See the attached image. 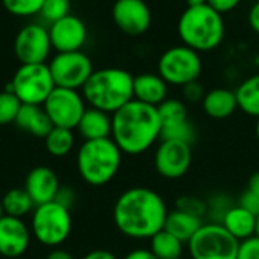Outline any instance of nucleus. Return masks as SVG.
<instances>
[{"mask_svg": "<svg viewBox=\"0 0 259 259\" xmlns=\"http://www.w3.org/2000/svg\"><path fill=\"white\" fill-rule=\"evenodd\" d=\"M5 215V209H3V203H2V199H0V219Z\"/></svg>", "mask_w": 259, "mask_h": 259, "instance_id": "de8ad7c7", "label": "nucleus"}, {"mask_svg": "<svg viewBox=\"0 0 259 259\" xmlns=\"http://www.w3.org/2000/svg\"><path fill=\"white\" fill-rule=\"evenodd\" d=\"M123 153L112 138L83 141L76 155L80 178L93 187L109 184L118 173Z\"/></svg>", "mask_w": 259, "mask_h": 259, "instance_id": "39448f33", "label": "nucleus"}, {"mask_svg": "<svg viewBox=\"0 0 259 259\" xmlns=\"http://www.w3.org/2000/svg\"><path fill=\"white\" fill-rule=\"evenodd\" d=\"M55 202H58L59 205H62V206H65L67 209L71 211V208H73V205L76 202V194H74L73 190H70L67 187H61L56 197H55Z\"/></svg>", "mask_w": 259, "mask_h": 259, "instance_id": "4c0bfd02", "label": "nucleus"}, {"mask_svg": "<svg viewBox=\"0 0 259 259\" xmlns=\"http://www.w3.org/2000/svg\"><path fill=\"white\" fill-rule=\"evenodd\" d=\"M203 70L199 52L181 44L167 49L158 59V74L173 87H184L199 80Z\"/></svg>", "mask_w": 259, "mask_h": 259, "instance_id": "6e6552de", "label": "nucleus"}, {"mask_svg": "<svg viewBox=\"0 0 259 259\" xmlns=\"http://www.w3.org/2000/svg\"><path fill=\"white\" fill-rule=\"evenodd\" d=\"M5 215L21 219L35 209V203L24 188H12L2 197Z\"/></svg>", "mask_w": 259, "mask_h": 259, "instance_id": "a878e982", "label": "nucleus"}, {"mask_svg": "<svg viewBox=\"0 0 259 259\" xmlns=\"http://www.w3.org/2000/svg\"><path fill=\"white\" fill-rule=\"evenodd\" d=\"M59 188L61 185L56 173L44 165L32 168L24 182V190L30 196L35 206L53 202Z\"/></svg>", "mask_w": 259, "mask_h": 259, "instance_id": "f3484780", "label": "nucleus"}, {"mask_svg": "<svg viewBox=\"0 0 259 259\" xmlns=\"http://www.w3.org/2000/svg\"><path fill=\"white\" fill-rule=\"evenodd\" d=\"M255 235L259 237V214L256 215V223H255Z\"/></svg>", "mask_w": 259, "mask_h": 259, "instance_id": "a18cd8bd", "label": "nucleus"}, {"mask_svg": "<svg viewBox=\"0 0 259 259\" xmlns=\"http://www.w3.org/2000/svg\"><path fill=\"white\" fill-rule=\"evenodd\" d=\"M14 123L18 129L38 138H46L53 129L49 115L39 105H21Z\"/></svg>", "mask_w": 259, "mask_h": 259, "instance_id": "412c9836", "label": "nucleus"}, {"mask_svg": "<svg viewBox=\"0 0 259 259\" xmlns=\"http://www.w3.org/2000/svg\"><path fill=\"white\" fill-rule=\"evenodd\" d=\"M21 105L23 103L18 100V97L12 91L9 90L2 91L0 93V126L14 123Z\"/></svg>", "mask_w": 259, "mask_h": 259, "instance_id": "c85d7f7f", "label": "nucleus"}, {"mask_svg": "<svg viewBox=\"0 0 259 259\" xmlns=\"http://www.w3.org/2000/svg\"><path fill=\"white\" fill-rule=\"evenodd\" d=\"M237 259H259V237L253 235L244 241H240Z\"/></svg>", "mask_w": 259, "mask_h": 259, "instance_id": "72a5a7b5", "label": "nucleus"}, {"mask_svg": "<svg viewBox=\"0 0 259 259\" xmlns=\"http://www.w3.org/2000/svg\"><path fill=\"white\" fill-rule=\"evenodd\" d=\"M134 99L158 108L168 99V83L158 73L134 76Z\"/></svg>", "mask_w": 259, "mask_h": 259, "instance_id": "a211bd4d", "label": "nucleus"}, {"mask_svg": "<svg viewBox=\"0 0 259 259\" xmlns=\"http://www.w3.org/2000/svg\"><path fill=\"white\" fill-rule=\"evenodd\" d=\"M121 259H156V256L149 249H135Z\"/></svg>", "mask_w": 259, "mask_h": 259, "instance_id": "ea45409f", "label": "nucleus"}, {"mask_svg": "<svg viewBox=\"0 0 259 259\" xmlns=\"http://www.w3.org/2000/svg\"><path fill=\"white\" fill-rule=\"evenodd\" d=\"M82 259H118L112 252L105 250V249H96L88 252Z\"/></svg>", "mask_w": 259, "mask_h": 259, "instance_id": "a19ab883", "label": "nucleus"}, {"mask_svg": "<svg viewBox=\"0 0 259 259\" xmlns=\"http://www.w3.org/2000/svg\"><path fill=\"white\" fill-rule=\"evenodd\" d=\"M52 47L61 52H76L85 44L88 30L85 23L76 15H67L50 24L49 29Z\"/></svg>", "mask_w": 259, "mask_h": 259, "instance_id": "2eb2a0df", "label": "nucleus"}, {"mask_svg": "<svg viewBox=\"0 0 259 259\" xmlns=\"http://www.w3.org/2000/svg\"><path fill=\"white\" fill-rule=\"evenodd\" d=\"M205 94H206V91L199 80L190 82V83L182 87V97L185 102H190V103H199L200 102L202 103Z\"/></svg>", "mask_w": 259, "mask_h": 259, "instance_id": "f704fd0d", "label": "nucleus"}, {"mask_svg": "<svg viewBox=\"0 0 259 259\" xmlns=\"http://www.w3.org/2000/svg\"><path fill=\"white\" fill-rule=\"evenodd\" d=\"M55 87L47 64H21L6 90L12 91L23 105L42 106Z\"/></svg>", "mask_w": 259, "mask_h": 259, "instance_id": "0eeeda50", "label": "nucleus"}, {"mask_svg": "<svg viewBox=\"0 0 259 259\" xmlns=\"http://www.w3.org/2000/svg\"><path fill=\"white\" fill-rule=\"evenodd\" d=\"M70 3H71V0H44L39 14L42 15L44 20L50 21V24H52V23L68 15Z\"/></svg>", "mask_w": 259, "mask_h": 259, "instance_id": "7c9ffc66", "label": "nucleus"}, {"mask_svg": "<svg viewBox=\"0 0 259 259\" xmlns=\"http://www.w3.org/2000/svg\"><path fill=\"white\" fill-rule=\"evenodd\" d=\"M168 214L164 197L147 187L123 191L112 208L115 228L131 240H150L165 226Z\"/></svg>", "mask_w": 259, "mask_h": 259, "instance_id": "f257e3e1", "label": "nucleus"}, {"mask_svg": "<svg viewBox=\"0 0 259 259\" xmlns=\"http://www.w3.org/2000/svg\"><path fill=\"white\" fill-rule=\"evenodd\" d=\"M30 243V231L21 219L3 215L0 219V255L5 258L21 256Z\"/></svg>", "mask_w": 259, "mask_h": 259, "instance_id": "dca6fc26", "label": "nucleus"}, {"mask_svg": "<svg viewBox=\"0 0 259 259\" xmlns=\"http://www.w3.org/2000/svg\"><path fill=\"white\" fill-rule=\"evenodd\" d=\"M185 2L188 3V6H194V5H203L208 0H185Z\"/></svg>", "mask_w": 259, "mask_h": 259, "instance_id": "c03bdc74", "label": "nucleus"}, {"mask_svg": "<svg viewBox=\"0 0 259 259\" xmlns=\"http://www.w3.org/2000/svg\"><path fill=\"white\" fill-rule=\"evenodd\" d=\"M49 68L55 85L70 90L83 88L94 71L91 59L80 50L58 53L50 61Z\"/></svg>", "mask_w": 259, "mask_h": 259, "instance_id": "9d476101", "label": "nucleus"}, {"mask_svg": "<svg viewBox=\"0 0 259 259\" xmlns=\"http://www.w3.org/2000/svg\"><path fill=\"white\" fill-rule=\"evenodd\" d=\"M53 127L76 129L80 117L85 112V99L77 90L55 87L42 105Z\"/></svg>", "mask_w": 259, "mask_h": 259, "instance_id": "9b49d317", "label": "nucleus"}, {"mask_svg": "<svg viewBox=\"0 0 259 259\" xmlns=\"http://www.w3.org/2000/svg\"><path fill=\"white\" fill-rule=\"evenodd\" d=\"M44 141H46V149L52 156L62 158L71 152V149L74 146V135H73L71 129L53 127L47 134Z\"/></svg>", "mask_w": 259, "mask_h": 259, "instance_id": "bb28decb", "label": "nucleus"}, {"mask_svg": "<svg viewBox=\"0 0 259 259\" xmlns=\"http://www.w3.org/2000/svg\"><path fill=\"white\" fill-rule=\"evenodd\" d=\"M255 135H256V140L259 143V118H256V124H255Z\"/></svg>", "mask_w": 259, "mask_h": 259, "instance_id": "49530a36", "label": "nucleus"}, {"mask_svg": "<svg viewBox=\"0 0 259 259\" xmlns=\"http://www.w3.org/2000/svg\"><path fill=\"white\" fill-rule=\"evenodd\" d=\"M241 2L243 0H208L206 3L211 8H214L217 12H220L222 15H225L228 12H232L235 8H238Z\"/></svg>", "mask_w": 259, "mask_h": 259, "instance_id": "e433bc0d", "label": "nucleus"}, {"mask_svg": "<svg viewBox=\"0 0 259 259\" xmlns=\"http://www.w3.org/2000/svg\"><path fill=\"white\" fill-rule=\"evenodd\" d=\"M8 12L17 17H30L39 14L44 0H2Z\"/></svg>", "mask_w": 259, "mask_h": 259, "instance_id": "c756f323", "label": "nucleus"}, {"mask_svg": "<svg viewBox=\"0 0 259 259\" xmlns=\"http://www.w3.org/2000/svg\"><path fill=\"white\" fill-rule=\"evenodd\" d=\"M247 21H249V26L250 29L258 33L259 35V0H256L250 9H249V15H247Z\"/></svg>", "mask_w": 259, "mask_h": 259, "instance_id": "58836bf2", "label": "nucleus"}, {"mask_svg": "<svg viewBox=\"0 0 259 259\" xmlns=\"http://www.w3.org/2000/svg\"><path fill=\"white\" fill-rule=\"evenodd\" d=\"M153 164L156 173L168 181L184 178L193 164L191 144L178 140H159Z\"/></svg>", "mask_w": 259, "mask_h": 259, "instance_id": "f8f14e48", "label": "nucleus"}, {"mask_svg": "<svg viewBox=\"0 0 259 259\" xmlns=\"http://www.w3.org/2000/svg\"><path fill=\"white\" fill-rule=\"evenodd\" d=\"M238 205L243 206V208H246L247 211H250V212L255 214V215H258L259 214V197L258 196H255V194H252V193L247 191V190H244L243 194L240 196Z\"/></svg>", "mask_w": 259, "mask_h": 259, "instance_id": "c9c22d12", "label": "nucleus"}, {"mask_svg": "<svg viewBox=\"0 0 259 259\" xmlns=\"http://www.w3.org/2000/svg\"><path fill=\"white\" fill-rule=\"evenodd\" d=\"M162 121L156 106L131 100L112 114L111 138L123 155L138 156L159 143Z\"/></svg>", "mask_w": 259, "mask_h": 259, "instance_id": "f03ea898", "label": "nucleus"}, {"mask_svg": "<svg viewBox=\"0 0 259 259\" xmlns=\"http://www.w3.org/2000/svg\"><path fill=\"white\" fill-rule=\"evenodd\" d=\"M76 129H77L79 135L83 138V141L111 138L112 115L105 112V111H100V109L90 106L85 109V112L80 117Z\"/></svg>", "mask_w": 259, "mask_h": 259, "instance_id": "6ab92c4d", "label": "nucleus"}, {"mask_svg": "<svg viewBox=\"0 0 259 259\" xmlns=\"http://www.w3.org/2000/svg\"><path fill=\"white\" fill-rule=\"evenodd\" d=\"M49 30L41 24H27L15 36L14 52L21 64H46L52 50Z\"/></svg>", "mask_w": 259, "mask_h": 259, "instance_id": "ddd939ff", "label": "nucleus"}, {"mask_svg": "<svg viewBox=\"0 0 259 259\" xmlns=\"http://www.w3.org/2000/svg\"><path fill=\"white\" fill-rule=\"evenodd\" d=\"M176 208L203 219L208 214V202L194 196H182L176 200Z\"/></svg>", "mask_w": 259, "mask_h": 259, "instance_id": "2f4dec72", "label": "nucleus"}, {"mask_svg": "<svg viewBox=\"0 0 259 259\" xmlns=\"http://www.w3.org/2000/svg\"><path fill=\"white\" fill-rule=\"evenodd\" d=\"M82 93L91 108L112 115L134 100V76L127 70L115 67L94 70Z\"/></svg>", "mask_w": 259, "mask_h": 259, "instance_id": "20e7f679", "label": "nucleus"}, {"mask_svg": "<svg viewBox=\"0 0 259 259\" xmlns=\"http://www.w3.org/2000/svg\"><path fill=\"white\" fill-rule=\"evenodd\" d=\"M150 252L156 259H181L184 253V244L179 238L162 229L150 240Z\"/></svg>", "mask_w": 259, "mask_h": 259, "instance_id": "393cba45", "label": "nucleus"}, {"mask_svg": "<svg viewBox=\"0 0 259 259\" xmlns=\"http://www.w3.org/2000/svg\"><path fill=\"white\" fill-rule=\"evenodd\" d=\"M255 223H256V215L237 203L229 208L220 225L234 238H237L238 241H244L255 235Z\"/></svg>", "mask_w": 259, "mask_h": 259, "instance_id": "4be33fe9", "label": "nucleus"}, {"mask_svg": "<svg viewBox=\"0 0 259 259\" xmlns=\"http://www.w3.org/2000/svg\"><path fill=\"white\" fill-rule=\"evenodd\" d=\"M202 225L203 219L175 208L173 211H168L164 229L176 238H179L182 243H188L194 237V234L202 228Z\"/></svg>", "mask_w": 259, "mask_h": 259, "instance_id": "5701e85b", "label": "nucleus"}, {"mask_svg": "<svg viewBox=\"0 0 259 259\" xmlns=\"http://www.w3.org/2000/svg\"><path fill=\"white\" fill-rule=\"evenodd\" d=\"M71 228V211L55 200L35 206L32 212V234L47 247L61 246L70 237Z\"/></svg>", "mask_w": 259, "mask_h": 259, "instance_id": "423d86ee", "label": "nucleus"}, {"mask_svg": "<svg viewBox=\"0 0 259 259\" xmlns=\"http://www.w3.org/2000/svg\"><path fill=\"white\" fill-rule=\"evenodd\" d=\"M178 35L184 46L199 53L215 50L225 41V18L208 3L187 6L178 21Z\"/></svg>", "mask_w": 259, "mask_h": 259, "instance_id": "7ed1b4c3", "label": "nucleus"}, {"mask_svg": "<svg viewBox=\"0 0 259 259\" xmlns=\"http://www.w3.org/2000/svg\"><path fill=\"white\" fill-rule=\"evenodd\" d=\"M246 190L259 197V171H255V173L249 178V181H247V188H246Z\"/></svg>", "mask_w": 259, "mask_h": 259, "instance_id": "79ce46f5", "label": "nucleus"}, {"mask_svg": "<svg viewBox=\"0 0 259 259\" xmlns=\"http://www.w3.org/2000/svg\"><path fill=\"white\" fill-rule=\"evenodd\" d=\"M203 112L214 120H225L235 114L238 109V102L234 90L229 88H214L206 91L202 100Z\"/></svg>", "mask_w": 259, "mask_h": 259, "instance_id": "aec40b11", "label": "nucleus"}, {"mask_svg": "<svg viewBox=\"0 0 259 259\" xmlns=\"http://www.w3.org/2000/svg\"><path fill=\"white\" fill-rule=\"evenodd\" d=\"M235 96L240 111L259 118V73L244 79L235 90Z\"/></svg>", "mask_w": 259, "mask_h": 259, "instance_id": "b1692460", "label": "nucleus"}, {"mask_svg": "<svg viewBox=\"0 0 259 259\" xmlns=\"http://www.w3.org/2000/svg\"><path fill=\"white\" fill-rule=\"evenodd\" d=\"M46 259H74V256L71 253H68L67 250H62V249H55L52 250L47 258Z\"/></svg>", "mask_w": 259, "mask_h": 259, "instance_id": "37998d69", "label": "nucleus"}, {"mask_svg": "<svg viewBox=\"0 0 259 259\" xmlns=\"http://www.w3.org/2000/svg\"><path fill=\"white\" fill-rule=\"evenodd\" d=\"M115 26L129 36H140L152 26V11L144 0H117L112 6Z\"/></svg>", "mask_w": 259, "mask_h": 259, "instance_id": "4468645a", "label": "nucleus"}, {"mask_svg": "<svg viewBox=\"0 0 259 259\" xmlns=\"http://www.w3.org/2000/svg\"><path fill=\"white\" fill-rule=\"evenodd\" d=\"M191 259H237L240 241L220 223H203L187 243Z\"/></svg>", "mask_w": 259, "mask_h": 259, "instance_id": "1a4fd4ad", "label": "nucleus"}, {"mask_svg": "<svg viewBox=\"0 0 259 259\" xmlns=\"http://www.w3.org/2000/svg\"><path fill=\"white\" fill-rule=\"evenodd\" d=\"M234 206V203L231 200H228V196L225 194H219L214 199H211L208 202V212H212L214 217V223H222L225 214L229 211V208Z\"/></svg>", "mask_w": 259, "mask_h": 259, "instance_id": "473e14b6", "label": "nucleus"}, {"mask_svg": "<svg viewBox=\"0 0 259 259\" xmlns=\"http://www.w3.org/2000/svg\"><path fill=\"white\" fill-rule=\"evenodd\" d=\"M158 112H159V117L162 121V129L170 127V126H176V124H181V123L190 120L187 105H185V102H182L179 99L164 100L158 106Z\"/></svg>", "mask_w": 259, "mask_h": 259, "instance_id": "cd10ccee", "label": "nucleus"}]
</instances>
